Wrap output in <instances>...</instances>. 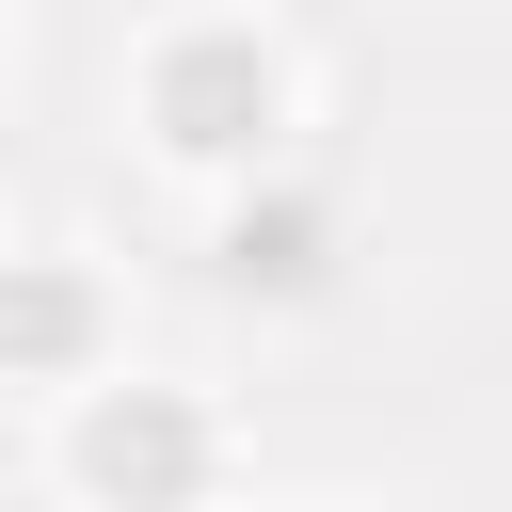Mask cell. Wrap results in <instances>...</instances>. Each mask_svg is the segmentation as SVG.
Instances as JSON below:
<instances>
[{
  "label": "cell",
  "mask_w": 512,
  "mask_h": 512,
  "mask_svg": "<svg viewBox=\"0 0 512 512\" xmlns=\"http://www.w3.org/2000/svg\"><path fill=\"white\" fill-rule=\"evenodd\" d=\"M160 128H176V144H208V160H224V144H256V128H272V64H256V48H192V64L160 80Z\"/></svg>",
  "instance_id": "6da1fadb"
},
{
  "label": "cell",
  "mask_w": 512,
  "mask_h": 512,
  "mask_svg": "<svg viewBox=\"0 0 512 512\" xmlns=\"http://www.w3.org/2000/svg\"><path fill=\"white\" fill-rule=\"evenodd\" d=\"M80 464H96V480H192V432H176V416H96Z\"/></svg>",
  "instance_id": "7a4b0ae2"
},
{
  "label": "cell",
  "mask_w": 512,
  "mask_h": 512,
  "mask_svg": "<svg viewBox=\"0 0 512 512\" xmlns=\"http://www.w3.org/2000/svg\"><path fill=\"white\" fill-rule=\"evenodd\" d=\"M64 336H80L64 288H0V352H64Z\"/></svg>",
  "instance_id": "3957f363"
}]
</instances>
